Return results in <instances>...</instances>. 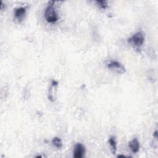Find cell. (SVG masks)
<instances>
[{"mask_svg":"<svg viewBox=\"0 0 158 158\" xmlns=\"http://www.w3.org/2000/svg\"><path fill=\"white\" fill-rule=\"evenodd\" d=\"M55 1H51L49 2L48 6L46 8L44 12V18L48 23H54L57 21L58 17L56 10L54 7Z\"/></svg>","mask_w":158,"mask_h":158,"instance_id":"1","label":"cell"},{"mask_svg":"<svg viewBox=\"0 0 158 158\" xmlns=\"http://www.w3.org/2000/svg\"><path fill=\"white\" fill-rule=\"evenodd\" d=\"M128 41L135 47L139 48L141 46L144 41V33L141 31L136 32L130 38L128 39Z\"/></svg>","mask_w":158,"mask_h":158,"instance_id":"2","label":"cell"},{"mask_svg":"<svg viewBox=\"0 0 158 158\" xmlns=\"http://www.w3.org/2000/svg\"><path fill=\"white\" fill-rule=\"evenodd\" d=\"M107 67L118 73H124L126 72L125 67L116 60H110L107 64Z\"/></svg>","mask_w":158,"mask_h":158,"instance_id":"3","label":"cell"},{"mask_svg":"<svg viewBox=\"0 0 158 158\" xmlns=\"http://www.w3.org/2000/svg\"><path fill=\"white\" fill-rule=\"evenodd\" d=\"M85 153V147L81 143H77L73 149V157L75 158H82Z\"/></svg>","mask_w":158,"mask_h":158,"instance_id":"4","label":"cell"},{"mask_svg":"<svg viewBox=\"0 0 158 158\" xmlns=\"http://www.w3.org/2000/svg\"><path fill=\"white\" fill-rule=\"evenodd\" d=\"M27 9L24 7H21L17 8L14 10V16L16 19H17L19 22L23 20L26 14Z\"/></svg>","mask_w":158,"mask_h":158,"instance_id":"5","label":"cell"},{"mask_svg":"<svg viewBox=\"0 0 158 158\" xmlns=\"http://www.w3.org/2000/svg\"><path fill=\"white\" fill-rule=\"evenodd\" d=\"M128 146L133 153H136L139 150V143L136 138H133L128 143Z\"/></svg>","mask_w":158,"mask_h":158,"instance_id":"6","label":"cell"},{"mask_svg":"<svg viewBox=\"0 0 158 158\" xmlns=\"http://www.w3.org/2000/svg\"><path fill=\"white\" fill-rule=\"evenodd\" d=\"M109 143L110 146L112 153L113 154H115L117 151V142L115 140V138L114 136H110L109 139Z\"/></svg>","mask_w":158,"mask_h":158,"instance_id":"7","label":"cell"},{"mask_svg":"<svg viewBox=\"0 0 158 158\" xmlns=\"http://www.w3.org/2000/svg\"><path fill=\"white\" fill-rule=\"evenodd\" d=\"M52 144L57 148H61L63 146L62 144V140L58 138V137H54L53 138V139H52Z\"/></svg>","mask_w":158,"mask_h":158,"instance_id":"8","label":"cell"},{"mask_svg":"<svg viewBox=\"0 0 158 158\" xmlns=\"http://www.w3.org/2000/svg\"><path fill=\"white\" fill-rule=\"evenodd\" d=\"M96 2L102 9H105L107 7V2L106 1H96Z\"/></svg>","mask_w":158,"mask_h":158,"instance_id":"9","label":"cell"},{"mask_svg":"<svg viewBox=\"0 0 158 158\" xmlns=\"http://www.w3.org/2000/svg\"><path fill=\"white\" fill-rule=\"evenodd\" d=\"M125 157V156H124V155H118L117 156V157Z\"/></svg>","mask_w":158,"mask_h":158,"instance_id":"10","label":"cell"},{"mask_svg":"<svg viewBox=\"0 0 158 158\" xmlns=\"http://www.w3.org/2000/svg\"><path fill=\"white\" fill-rule=\"evenodd\" d=\"M36 157H41V156H36Z\"/></svg>","mask_w":158,"mask_h":158,"instance_id":"11","label":"cell"}]
</instances>
